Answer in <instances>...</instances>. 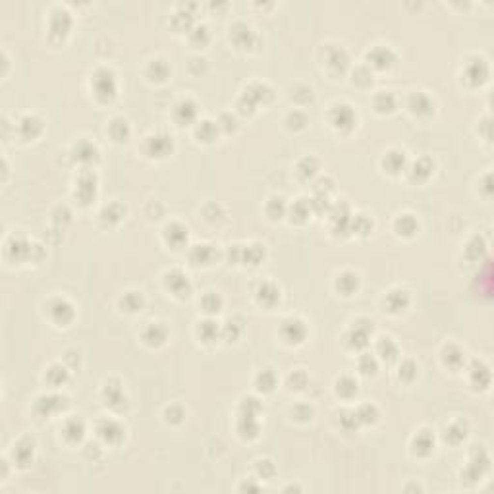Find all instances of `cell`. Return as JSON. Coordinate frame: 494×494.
<instances>
[{
	"label": "cell",
	"instance_id": "26",
	"mask_svg": "<svg viewBox=\"0 0 494 494\" xmlns=\"http://www.w3.org/2000/svg\"><path fill=\"white\" fill-rule=\"evenodd\" d=\"M404 160H406V156L404 153H398V151H392V153L386 154L385 158V166L390 170V172H398L402 166H404Z\"/></svg>",
	"mask_w": 494,
	"mask_h": 494
},
{
	"label": "cell",
	"instance_id": "42",
	"mask_svg": "<svg viewBox=\"0 0 494 494\" xmlns=\"http://www.w3.org/2000/svg\"><path fill=\"white\" fill-rule=\"evenodd\" d=\"M394 106V97L390 93H380L376 97V108L378 110H392Z\"/></svg>",
	"mask_w": 494,
	"mask_h": 494
},
{
	"label": "cell",
	"instance_id": "46",
	"mask_svg": "<svg viewBox=\"0 0 494 494\" xmlns=\"http://www.w3.org/2000/svg\"><path fill=\"white\" fill-rule=\"evenodd\" d=\"M48 380L54 382V385H60L62 380H66V371H64L62 367H58V365L50 367V371H48Z\"/></svg>",
	"mask_w": 494,
	"mask_h": 494
},
{
	"label": "cell",
	"instance_id": "8",
	"mask_svg": "<svg viewBox=\"0 0 494 494\" xmlns=\"http://www.w3.org/2000/svg\"><path fill=\"white\" fill-rule=\"evenodd\" d=\"M257 296H259V301H261V303H264V305H272L276 299L280 297V292H278V288H276L275 284L264 282V284H261V288H259Z\"/></svg>",
	"mask_w": 494,
	"mask_h": 494
},
{
	"label": "cell",
	"instance_id": "40",
	"mask_svg": "<svg viewBox=\"0 0 494 494\" xmlns=\"http://www.w3.org/2000/svg\"><path fill=\"white\" fill-rule=\"evenodd\" d=\"M266 210H268V214H270L272 218H276V216H282V214H284V210H286L284 201H282V199H270V203H268Z\"/></svg>",
	"mask_w": 494,
	"mask_h": 494
},
{
	"label": "cell",
	"instance_id": "43",
	"mask_svg": "<svg viewBox=\"0 0 494 494\" xmlns=\"http://www.w3.org/2000/svg\"><path fill=\"white\" fill-rule=\"evenodd\" d=\"M259 388L261 390H270L272 386H275V374L270 373V371H263V373L259 374Z\"/></svg>",
	"mask_w": 494,
	"mask_h": 494
},
{
	"label": "cell",
	"instance_id": "34",
	"mask_svg": "<svg viewBox=\"0 0 494 494\" xmlns=\"http://www.w3.org/2000/svg\"><path fill=\"white\" fill-rule=\"evenodd\" d=\"M199 334H201L207 342H210L212 338H216V336H218V326H216V322H212V320L203 322V324L199 326Z\"/></svg>",
	"mask_w": 494,
	"mask_h": 494
},
{
	"label": "cell",
	"instance_id": "9",
	"mask_svg": "<svg viewBox=\"0 0 494 494\" xmlns=\"http://www.w3.org/2000/svg\"><path fill=\"white\" fill-rule=\"evenodd\" d=\"M149 145H151V153L162 156V154H166L172 149V137H168V135H154V137H151Z\"/></svg>",
	"mask_w": 494,
	"mask_h": 494
},
{
	"label": "cell",
	"instance_id": "31",
	"mask_svg": "<svg viewBox=\"0 0 494 494\" xmlns=\"http://www.w3.org/2000/svg\"><path fill=\"white\" fill-rule=\"evenodd\" d=\"M484 76H486V66L483 64V60H475L467 70V77L473 81H481Z\"/></svg>",
	"mask_w": 494,
	"mask_h": 494
},
{
	"label": "cell",
	"instance_id": "10",
	"mask_svg": "<svg viewBox=\"0 0 494 494\" xmlns=\"http://www.w3.org/2000/svg\"><path fill=\"white\" fill-rule=\"evenodd\" d=\"M332 120L338 128H348L353 124V112L350 106H336L332 112Z\"/></svg>",
	"mask_w": 494,
	"mask_h": 494
},
{
	"label": "cell",
	"instance_id": "13",
	"mask_svg": "<svg viewBox=\"0 0 494 494\" xmlns=\"http://www.w3.org/2000/svg\"><path fill=\"white\" fill-rule=\"evenodd\" d=\"M68 27H70V18H68L66 12H60L56 10L52 14V20H50V29L58 35H64L68 31Z\"/></svg>",
	"mask_w": 494,
	"mask_h": 494
},
{
	"label": "cell",
	"instance_id": "18",
	"mask_svg": "<svg viewBox=\"0 0 494 494\" xmlns=\"http://www.w3.org/2000/svg\"><path fill=\"white\" fill-rule=\"evenodd\" d=\"M409 106L413 112H417V114H425L430 110V100L428 97H425L423 93H415V95H411V99H409Z\"/></svg>",
	"mask_w": 494,
	"mask_h": 494
},
{
	"label": "cell",
	"instance_id": "37",
	"mask_svg": "<svg viewBox=\"0 0 494 494\" xmlns=\"http://www.w3.org/2000/svg\"><path fill=\"white\" fill-rule=\"evenodd\" d=\"M214 133H216V126L212 122H203L197 128V135L201 139H205V141H210L214 137Z\"/></svg>",
	"mask_w": 494,
	"mask_h": 494
},
{
	"label": "cell",
	"instance_id": "12",
	"mask_svg": "<svg viewBox=\"0 0 494 494\" xmlns=\"http://www.w3.org/2000/svg\"><path fill=\"white\" fill-rule=\"evenodd\" d=\"M369 58H371V62H373V64L385 68V66H388L392 60H394V54H392V50H390V48L378 46V48H374L373 52L369 54Z\"/></svg>",
	"mask_w": 494,
	"mask_h": 494
},
{
	"label": "cell",
	"instance_id": "36",
	"mask_svg": "<svg viewBox=\"0 0 494 494\" xmlns=\"http://www.w3.org/2000/svg\"><path fill=\"white\" fill-rule=\"evenodd\" d=\"M338 392L344 396L355 394V392H357V382H355L353 378H350V376H344V378L338 380Z\"/></svg>",
	"mask_w": 494,
	"mask_h": 494
},
{
	"label": "cell",
	"instance_id": "4",
	"mask_svg": "<svg viewBox=\"0 0 494 494\" xmlns=\"http://www.w3.org/2000/svg\"><path fill=\"white\" fill-rule=\"evenodd\" d=\"M77 195L83 203H89V199L95 195V176L93 174H81L79 182H77Z\"/></svg>",
	"mask_w": 494,
	"mask_h": 494
},
{
	"label": "cell",
	"instance_id": "1",
	"mask_svg": "<svg viewBox=\"0 0 494 494\" xmlns=\"http://www.w3.org/2000/svg\"><path fill=\"white\" fill-rule=\"evenodd\" d=\"M93 85H95V93L99 95V99H110L114 95V89H116L112 72H108V70H99L95 74Z\"/></svg>",
	"mask_w": 494,
	"mask_h": 494
},
{
	"label": "cell",
	"instance_id": "33",
	"mask_svg": "<svg viewBox=\"0 0 494 494\" xmlns=\"http://www.w3.org/2000/svg\"><path fill=\"white\" fill-rule=\"evenodd\" d=\"M430 170H432L430 160H428V158H419L417 162L413 164L411 174H413V178H425V176H428V174H430Z\"/></svg>",
	"mask_w": 494,
	"mask_h": 494
},
{
	"label": "cell",
	"instance_id": "21",
	"mask_svg": "<svg viewBox=\"0 0 494 494\" xmlns=\"http://www.w3.org/2000/svg\"><path fill=\"white\" fill-rule=\"evenodd\" d=\"M257 430H259V425H257V421H255V415H245L243 413L242 419H240V432H242L243 436H255L257 434Z\"/></svg>",
	"mask_w": 494,
	"mask_h": 494
},
{
	"label": "cell",
	"instance_id": "53",
	"mask_svg": "<svg viewBox=\"0 0 494 494\" xmlns=\"http://www.w3.org/2000/svg\"><path fill=\"white\" fill-rule=\"evenodd\" d=\"M346 62H348V58H346V54L342 50H336L334 56H330V64L332 66H346Z\"/></svg>",
	"mask_w": 494,
	"mask_h": 494
},
{
	"label": "cell",
	"instance_id": "41",
	"mask_svg": "<svg viewBox=\"0 0 494 494\" xmlns=\"http://www.w3.org/2000/svg\"><path fill=\"white\" fill-rule=\"evenodd\" d=\"M264 255V249L259 247V245H253V247H247L245 251V261H249L251 264H257L261 261V257Z\"/></svg>",
	"mask_w": 494,
	"mask_h": 494
},
{
	"label": "cell",
	"instance_id": "54",
	"mask_svg": "<svg viewBox=\"0 0 494 494\" xmlns=\"http://www.w3.org/2000/svg\"><path fill=\"white\" fill-rule=\"evenodd\" d=\"M463 436H465V432H461V428L456 427V425H454V427L448 430V434H446V438H450L452 442H458V440H461Z\"/></svg>",
	"mask_w": 494,
	"mask_h": 494
},
{
	"label": "cell",
	"instance_id": "47",
	"mask_svg": "<svg viewBox=\"0 0 494 494\" xmlns=\"http://www.w3.org/2000/svg\"><path fill=\"white\" fill-rule=\"evenodd\" d=\"M203 305H205L207 311H218L220 297L216 294H209V296H205V299H203Z\"/></svg>",
	"mask_w": 494,
	"mask_h": 494
},
{
	"label": "cell",
	"instance_id": "27",
	"mask_svg": "<svg viewBox=\"0 0 494 494\" xmlns=\"http://www.w3.org/2000/svg\"><path fill=\"white\" fill-rule=\"evenodd\" d=\"M396 226H398V230L402 232V234H406V236H409V234H413V232L417 230V222H415V218L411 214L400 216L398 222H396Z\"/></svg>",
	"mask_w": 494,
	"mask_h": 494
},
{
	"label": "cell",
	"instance_id": "5",
	"mask_svg": "<svg viewBox=\"0 0 494 494\" xmlns=\"http://www.w3.org/2000/svg\"><path fill=\"white\" fill-rule=\"evenodd\" d=\"M6 253L10 255L12 259H23L25 255H29L31 253V247H29V243L25 242L23 238H12L10 243H8V247H6Z\"/></svg>",
	"mask_w": 494,
	"mask_h": 494
},
{
	"label": "cell",
	"instance_id": "52",
	"mask_svg": "<svg viewBox=\"0 0 494 494\" xmlns=\"http://www.w3.org/2000/svg\"><path fill=\"white\" fill-rule=\"evenodd\" d=\"M374 369H376V363L371 355H363L361 357V371L363 373H373Z\"/></svg>",
	"mask_w": 494,
	"mask_h": 494
},
{
	"label": "cell",
	"instance_id": "38",
	"mask_svg": "<svg viewBox=\"0 0 494 494\" xmlns=\"http://www.w3.org/2000/svg\"><path fill=\"white\" fill-rule=\"evenodd\" d=\"M149 74L153 76V79H162L168 74V66H166L162 60H154L153 64L149 66Z\"/></svg>",
	"mask_w": 494,
	"mask_h": 494
},
{
	"label": "cell",
	"instance_id": "7",
	"mask_svg": "<svg viewBox=\"0 0 494 494\" xmlns=\"http://www.w3.org/2000/svg\"><path fill=\"white\" fill-rule=\"evenodd\" d=\"M31 456H33V442L23 438L22 442L16 444V448H14V460L18 461V463L25 465L27 461L31 460Z\"/></svg>",
	"mask_w": 494,
	"mask_h": 494
},
{
	"label": "cell",
	"instance_id": "30",
	"mask_svg": "<svg viewBox=\"0 0 494 494\" xmlns=\"http://www.w3.org/2000/svg\"><path fill=\"white\" fill-rule=\"evenodd\" d=\"M378 352H380V355L385 359H394L396 353H398V348H396V344L390 338H382L378 342Z\"/></svg>",
	"mask_w": 494,
	"mask_h": 494
},
{
	"label": "cell",
	"instance_id": "14",
	"mask_svg": "<svg viewBox=\"0 0 494 494\" xmlns=\"http://www.w3.org/2000/svg\"><path fill=\"white\" fill-rule=\"evenodd\" d=\"M20 130L25 137H35L37 133L41 132V120L37 116H25L22 122H20Z\"/></svg>",
	"mask_w": 494,
	"mask_h": 494
},
{
	"label": "cell",
	"instance_id": "19",
	"mask_svg": "<svg viewBox=\"0 0 494 494\" xmlns=\"http://www.w3.org/2000/svg\"><path fill=\"white\" fill-rule=\"evenodd\" d=\"M62 406H64V400H62V398H58V396H44V398L39 400L37 409L43 411V413H48V411L58 409V407H62Z\"/></svg>",
	"mask_w": 494,
	"mask_h": 494
},
{
	"label": "cell",
	"instance_id": "55",
	"mask_svg": "<svg viewBox=\"0 0 494 494\" xmlns=\"http://www.w3.org/2000/svg\"><path fill=\"white\" fill-rule=\"evenodd\" d=\"M259 471H261V475L263 477H268V475H272L275 473V467H272V463L270 461H259Z\"/></svg>",
	"mask_w": 494,
	"mask_h": 494
},
{
	"label": "cell",
	"instance_id": "29",
	"mask_svg": "<svg viewBox=\"0 0 494 494\" xmlns=\"http://www.w3.org/2000/svg\"><path fill=\"white\" fill-rule=\"evenodd\" d=\"M212 255H214V251H212L210 245H197L193 249V253H191V259L197 261V263H207V261L212 259Z\"/></svg>",
	"mask_w": 494,
	"mask_h": 494
},
{
	"label": "cell",
	"instance_id": "44",
	"mask_svg": "<svg viewBox=\"0 0 494 494\" xmlns=\"http://www.w3.org/2000/svg\"><path fill=\"white\" fill-rule=\"evenodd\" d=\"M122 216V209L120 205H110L106 209L102 210V220H108V222H116V220Z\"/></svg>",
	"mask_w": 494,
	"mask_h": 494
},
{
	"label": "cell",
	"instance_id": "2",
	"mask_svg": "<svg viewBox=\"0 0 494 494\" xmlns=\"http://www.w3.org/2000/svg\"><path fill=\"white\" fill-rule=\"evenodd\" d=\"M166 284L172 292H176L178 296H184L189 292V282H187V276L182 270H170L166 275Z\"/></svg>",
	"mask_w": 494,
	"mask_h": 494
},
{
	"label": "cell",
	"instance_id": "11",
	"mask_svg": "<svg viewBox=\"0 0 494 494\" xmlns=\"http://www.w3.org/2000/svg\"><path fill=\"white\" fill-rule=\"evenodd\" d=\"M232 37H234V41L238 44H242V46H249L253 41V31L247 27V25H243V23H238V25H234V29H232Z\"/></svg>",
	"mask_w": 494,
	"mask_h": 494
},
{
	"label": "cell",
	"instance_id": "50",
	"mask_svg": "<svg viewBox=\"0 0 494 494\" xmlns=\"http://www.w3.org/2000/svg\"><path fill=\"white\" fill-rule=\"evenodd\" d=\"M460 361H461V352H460V350H458V348H454V346L446 348V363L456 365V363H460Z\"/></svg>",
	"mask_w": 494,
	"mask_h": 494
},
{
	"label": "cell",
	"instance_id": "51",
	"mask_svg": "<svg viewBox=\"0 0 494 494\" xmlns=\"http://www.w3.org/2000/svg\"><path fill=\"white\" fill-rule=\"evenodd\" d=\"M106 396H108V402L112 406H116L118 402H122V392L118 386H108L106 388Z\"/></svg>",
	"mask_w": 494,
	"mask_h": 494
},
{
	"label": "cell",
	"instance_id": "32",
	"mask_svg": "<svg viewBox=\"0 0 494 494\" xmlns=\"http://www.w3.org/2000/svg\"><path fill=\"white\" fill-rule=\"evenodd\" d=\"M95 147L91 145V143H79L76 147V156L79 158V160H93L95 158Z\"/></svg>",
	"mask_w": 494,
	"mask_h": 494
},
{
	"label": "cell",
	"instance_id": "22",
	"mask_svg": "<svg viewBox=\"0 0 494 494\" xmlns=\"http://www.w3.org/2000/svg\"><path fill=\"white\" fill-rule=\"evenodd\" d=\"M386 303H388V307L392 309V311H400L402 307H406L407 305V294L404 290H396L392 292L388 299H386Z\"/></svg>",
	"mask_w": 494,
	"mask_h": 494
},
{
	"label": "cell",
	"instance_id": "3",
	"mask_svg": "<svg viewBox=\"0 0 494 494\" xmlns=\"http://www.w3.org/2000/svg\"><path fill=\"white\" fill-rule=\"evenodd\" d=\"M282 334H284V338L288 342H301L305 338V326H303L301 320L290 318V320H286L284 326H282Z\"/></svg>",
	"mask_w": 494,
	"mask_h": 494
},
{
	"label": "cell",
	"instance_id": "23",
	"mask_svg": "<svg viewBox=\"0 0 494 494\" xmlns=\"http://www.w3.org/2000/svg\"><path fill=\"white\" fill-rule=\"evenodd\" d=\"M432 444L434 442H432V436L428 432H419L417 436H415V440H413V448L419 454H428L430 448H432Z\"/></svg>",
	"mask_w": 494,
	"mask_h": 494
},
{
	"label": "cell",
	"instance_id": "16",
	"mask_svg": "<svg viewBox=\"0 0 494 494\" xmlns=\"http://www.w3.org/2000/svg\"><path fill=\"white\" fill-rule=\"evenodd\" d=\"M145 340L149 342V344H160V342L166 338V328L162 324H149L147 330H145Z\"/></svg>",
	"mask_w": 494,
	"mask_h": 494
},
{
	"label": "cell",
	"instance_id": "6",
	"mask_svg": "<svg viewBox=\"0 0 494 494\" xmlns=\"http://www.w3.org/2000/svg\"><path fill=\"white\" fill-rule=\"evenodd\" d=\"M50 313H52V317L58 320V322H68L70 318L74 317V309L72 305L64 301V299H56L54 303L50 305Z\"/></svg>",
	"mask_w": 494,
	"mask_h": 494
},
{
	"label": "cell",
	"instance_id": "39",
	"mask_svg": "<svg viewBox=\"0 0 494 494\" xmlns=\"http://www.w3.org/2000/svg\"><path fill=\"white\" fill-rule=\"evenodd\" d=\"M110 133L116 137V139H124L128 135V124L126 120H114L110 126Z\"/></svg>",
	"mask_w": 494,
	"mask_h": 494
},
{
	"label": "cell",
	"instance_id": "20",
	"mask_svg": "<svg viewBox=\"0 0 494 494\" xmlns=\"http://www.w3.org/2000/svg\"><path fill=\"white\" fill-rule=\"evenodd\" d=\"M187 238V230L184 226H180V224H170L168 228H166V240L170 243H182L184 240Z\"/></svg>",
	"mask_w": 494,
	"mask_h": 494
},
{
	"label": "cell",
	"instance_id": "17",
	"mask_svg": "<svg viewBox=\"0 0 494 494\" xmlns=\"http://www.w3.org/2000/svg\"><path fill=\"white\" fill-rule=\"evenodd\" d=\"M99 432L102 438L110 440V442H114V440H118L122 436V428L118 427L114 421H104V423L100 425Z\"/></svg>",
	"mask_w": 494,
	"mask_h": 494
},
{
	"label": "cell",
	"instance_id": "15",
	"mask_svg": "<svg viewBox=\"0 0 494 494\" xmlns=\"http://www.w3.org/2000/svg\"><path fill=\"white\" fill-rule=\"evenodd\" d=\"M195 112H197V108L191 100H182L176 106V118L180 122H191L195 118Z\"/></svg>",
	"mask_w": 494,
	"mask_h": 494
},
{
	"label": "cell",
	"instance_id": "48",
	"mask_svg": "<svg viewBox=\"0 0 494 494\" xmlns=\"http://www.w3.org/2000/svg\"><path fill=\"white\" fill-rule=\"evenodd\" d=\"M292 214H296L297 220H303L309 214V205L305 203V201H299V203H296V205H294Z\"/></svg>",
	"mask_w": 494,
	"mask_h": 494
},
{
	"label": "cell",
	"instance_id": "49",
	"mask_svg": "<svg viewBox=\"0 0 494 494\" xmlns=\"http://www.w3.org/2000/svg\"><path fill=\"white\" fill-rule=\"evenodd\" d=\"M415 371H417V369H415V365H413L411 361H406L402 367H400V376H404V378H407V380H409V378H413V376H415Z\"/></svg>",
	"mask_w": 494,
	"mask_h": 494
},
{
	"label": "cell",
	"instance_id": "45",
	"mask_svg": "<svg viewBox=\"0 0 494 494\" xmlns=\"http://www.w3.org/2000/svg\"><path fill=\"white\" fill-rule=\"evenodd\" d=\"M355 413H357V419H359V421H373L374 415H376V409H374L373 406H369V404H365V406L359 407Z\"/></svg>",
	"mask_w": 494,
	"mask_h": 494
},
{
	"label": "cell",
	"instance_id": "25",
	"mask_svg": "<svg viewBox=\"0 0 494 494\" xmlns=\"http://www.w3.org/2000/svg\"><path fill=\"white\" fill-rule=\"evenodd\" d=\"M336 286H338V290H342L344 294H350V292H353V290L357 288V276L352 275V272H344V275L338 278Z\"/></svg>",
	"mask_w": 494,
	"mask_h": 494
},
{
	"label": "cell",
	"instance_id": "56",
	"mask_svg": "<svg viewBox=\"0 0 494 494\" xmlns=\"http://www.w3.org/2000/svg\"><path fill=\"white\" fill-rule=\"evenodd\" d=\"M224 334H226L228 338H232V340L236 338V334H238V328L234 326V322H232V320H230V322H226V326H224Z\"/></svg>",
	"mask_w": 494,
	"mask_h": 494
},
{
	"label": "cell",
	"instance_id": "35",
	"mask_svg": "<svg viewBox=\"0 0 494 494\" xmlns=\"http://www.w3.org/2000/svg\"><path fill=\"white\" fill-rule=\"evenodd\" d=\"M143 299L139 294H135V292H130V294H126L124 299H122V305L128 309V311H137V309L141 307Z\"/></svg>",
	"mask_w": 494,
	"mask_h": 494
},
{
	"label": "cell",
	"instance_id": "28",
	"mask_svg": "<svg viewBox=\"0 0 494 494\" xmlns=\"http://www.w3.org/2000/svg\"><path fill=\"white\" fill-rule=\"evenodd\" d=\"M369 330L371 326L367 324V326H359V324H355L352 330V346H365L367 344V336H369Z\"/></svg>",
	"mask_w": 494,
	"mask_h": 494
},
{
	"label": "cell",
	"instance_id": "24",
	"mask_svg": "<svg viewBox=\"0 0 494 494\" xmlns=\"http://www.w3.org/2000/svg\"><path fill=\"white\" fill-rule=\"evenodd\" d=\"M64 434L70 440H79L83 436V423L77 421V419H70L66 423V427H64Z\"/></svg>",
	"mask_w": 494,
	"mask_h": 494
}]
</instances>
